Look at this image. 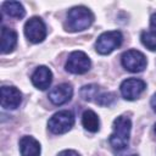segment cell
<instances>
[{
	"label": "cell",
	"instance_id": "10",
	"mask_svg": "<svg viewBox=\"0 0 156 156\" xmlns=\"http://www.w3.org/2000/svg\"><path fill=\"white\" fill-rule=\"evenodd\" d=\"M73 96V88L68 83L56 85L49 91V100L54 105H63L68 102Z\"/></svg>",
	"mask_w": 156,
	"mask_h": 156
},
{
	"label": "cell",
	"instance_id": "2",
	"mask_svg": "<svg viewBox=\"0 0 156 156\" xmlns=\"http://www.w3.org/2000/svg\"><path fill=\"white\" fill-rule=\"evenodd\" d=\"M94 22L93 12L85 6H76L67 13L66 28L69 32H82L91 26Z\"/></svg>",
	"mask_w": 156,
	"mask_h": 156
},
{
	"label": "cell",
	"instance_id": "23",
	"mask_svg": "<svg viewBox=\"0 0 156 156\" xmlns=\"http://www.w3.org/2000/svg\"><path fill=\"white\" fill-rule=\"evenodd\" d=\"M132 156H136V155H132Z\"/></svg>",
	"mask_w": 156,
	"mask_h": 156
},
{
	"label": "cell",
	"instance_id": "18",
	"mask_svg": "<svg viewBox=\"0 0 156 156\" xmlns=\"http://www.w3.org/2000/svg\"><path fill=\"white\" fill-rule=\"evenodd\" d=\"M115 101H116V95L113 93H102L96 98V104L100 106H111Z\"/></svg>",
	"mask_w": 156,
	"mask_h": 156
},
{
	"label": "cell",
	"instance_id": "12",
	"mask_svg": "<svg viewBox=\"0 0 156 156\" xmlns=\"http://www.w3.org/2000/svg\"><path fill=\"white\" fill-rule=\"evenodd\" d=\"M40 144L33 136H22L20 140L21 156H40Z\"/></svg>",
	"mask_w": 156,
	"mask_h": 156
},
{
	"label": "cell",
	"instance_id": "17",
	"mask_svg": "<svg viewBox=\"0 0 156 156\" xmlns=\"http://www.w3.org/2000/svg\"><path fill=\"white\" fill-rule=\"evenodd\" d=\"M98 93H99V87L95 84L84 85L80 89V96L83 98V100L87 101H91L94 98H98Z\"/></svg>",
	"mask_w": 156,
	"mask_h": 156
},
{
	"label": "cell",
	"instance_id": "9",
	"mask_svg": "<svg viewBox=\"0 0 156 156\" xmlns=\"http://www.w3.org/2000/svg\"><path fill=\"white\" fill-rule=\"evenodd\" d=\"M1 106L6 110H15L22 102V94L16 87H1Z\"/></svg>",
	"mask_w": 156,
	"mask_h": 156
},
{
	"label": "cell",
	"instance_id": "8",
	"mask_svg": "<svg viewBox=\"0 0 156 156\" xmlns=\"http://www.w3.org/2000/svg\"><path fill=\"white\" fill-rule=\"evenodd\" d=\"M145 89H146V83L138 78H128L123 80L119 87L122 96L129 101L138 99L144 93Z\"/></svg>",
	"mask_w": 156,
	"mask_h": 156
},
{
	"label": "cell",
	"instance_id": "15",
	"mask_svg": "<svg viewBox=\"0 0 156 156\" xmlns=\"http://www.w3.org/2000/svg\"><path fill=\"white\" fill-rule=\"evenodd\" d=\"M82 124L87 130L95 133L100 128V119L93 110H85L82 115Z\"/></svg>",
	"mask_w": 156,
	"mask_h": 156
},
{
	"label": "cell",
	"instance_id": "11",
	"mask_svg": "<svg viewBox=\"0 0 156 156\" xmlns=\"http://www.w3.org/2000/svg\"><path fill=\"white\" fill-rule=\"evenodd\" d=\"M33 85L40 90H45L50 87L52 80V73L46 66H39L32 74L30 78Z\"/></svg>",
	"mask_w": 156,
	"mask_h": 156
},
{
	"label": "cell",
	"instance_id": "13",
	"mask_svg": "<svg viewBox=\"0 0 156 156\" xmlns=\"http://www.w3.org/2000/svg\"><path fill=\"white\" fill-rule=\"evenodd\" d=\"M17 44V33L13 29L2 27L1 28V52L9 54L11 52Z\"/></svg>",
	"mask_w": 156,
	"mask_h": 156
},
{
	"label": "cell",
	"instance_id": "22",
	"mask_svg": "<svg viewBox=\"0 0 156 156\" xmlns=\"http://www.w3.org/2000/svg\"><path fill=\"white\" fill-rule=\"evenodd\" d=\"M155 133H156V124H155Z\"/></svg>",
	"mask_w": 156,
	"mask_h": 156
},
{
	"label": "cell",
	"instance_id": "3",
	"mask_svg": "<svg viewBox=\"0 0 156 156\" xmlns=\"http://www.w3.org/2000/svg\"><path fill=\"white\" fill-rule=\"evenodd\" d=\"M122 40H123V35L119 30L104 32L96 39V43H95L96 51L101 55H108L115 49L121 46Z\"/></svg>",
	"mask_w": 156,
	"mask_h": 156
},
{
	"label": "cell",
	"instance_id": "20",
	"mask_svg": "<svg viewBox=\"0 0 156 156\" xmlns=\"http://www.w3.org/2000/svg\"><path fill=\"white\" fill-rule=\"evenodd\" d=\"M150 27H151L152 32L156 33V13H154V15L150 17Z\"/></svg>",
	"mask_w": 156,
	"mask_h": 156
},
{
	"label": "cell",
	"instance_id": "4",
	"mask_svg": "<svg viewBox=\"0 0 156 156\" xmlns=\"http://www.w3.org/2000/svg\"><path fill=\"white\" fill-rule=\"evenodd\" d=\"M74 124V116L71 111L63 110L58 111L48 122L49 130L54 134H63L67 133Z\"/></svg>",
	"mask_w": 156,
	"mask_h": 156
},
{
	"label": "cell",
	"instance_id": "19",
	"mask_svg": "<svg viewBox=\"0 0 156 156\" xmlns=\"http://www.w3.org/2000/svg\"><path fill=\"white\" fill-rule=\"evenodd\" d=\"M57 156H80V155L74 150H63Z\"/></svg>",
	"mask_w": 156,
	"mask_h": 156
},
{
	"label": "cell",
	"instance_id": "1",
	"mask_svg": "<svg viewBox=\"0 0 156 156\" xmlns=\"http://www.w3.org/2000/svg\"><path fill=\"white\" fill-rule=\"evenodd\" d=\"M130 129H132V122L128 117L118 116L117 118H115L112 124V133L108 138V141L115 150L121 151L128 146Z\"/></svg>",
	"mask_w": 156,
	"mask_h": 156
},
{
	"label": "cell",
	"instance_id": "14",
	"mask_svg": "<svg viewBox=\"0 0 156 156\" xmlns=\"http://www.w3.org/2000/svg\"><path fill=\"white\" fill-rule=\"evenodd\" d=\"M1 9L4 13L13 18H23L26 15V10L23 5L18 1H5L2 2Z\"/></svg>",
	"mask_w": 156,
	"mask_h": 156
},
{
	"label": "cell",
	"instance_id": "5",
	"mask_svg": "<svg viewBox=\"0 0 156 156\" xmlns=\"http://www.w3.org/2000/svg\"><path fill=\"white\" fill-rule=\"evenodd\" d=\"M91 62L88 55L83 51H73L69 54L66 61V71L73 74H83L90 69Z\"/></svg>",
	"mask_w": 156,
	"mask_h": 156
},
{
	"label": "cell",
	"instance_id": "21",
	"mask_svg": "<svg viewBox=\"0 0 156 156\" xmlns=\"http://www.w3.org/2000/svg\"><path fill=\"white\" fill-rule=\"evenodd\" d=\"M150 104H151V107H152V110L156 112V93L152 95V98H151V101H150Z\"/></svg>",
	"mask_w": 156,
	"mask_h": 156
},
{
	"label": "cell",
	"instance_id": "7",
	"mask_svg": "<svg viewBox=\"0 0 156 156\" xmlns=\"http://www.w3.org/2000/svg\"><path fill=\"white\" fill-rule=\"evenodd\" d=\"M24 35L32 43H41L46 38V27L41 18L32 17L24 24Z\"/></svg>",
	"mask_w": 156,
	"mask_h": 156
},
{
	"label": "cell",
	"instance_id": "16",
	"mask_svg": "<svg viewBox=\"0 0 156 156\" xmlns=\"http://www.w3.org/2000/svg\"><path fill=\"white\" fill-rule=\"evenodd\" d=\"M140 40L146 49H149L151 51H156V33L155 32H152V30L141 32Z\"/></svg>",
	"mask_w": 156,
	"mask_h": 156
},
{
	"label": "cell",
	"instance_id": "6",
	"mask_svg": "<svg viewBox=\"0 0 156 156\" xmlns=\"http://www.w3.org/2000/svg\"><path fill=\"white\" fill-rule=\"evenodd\" d=\"M121 62L122 66L132 73H138L144 71L147 63L145 55L138 50H128L123 52L121 57Z\"/></svg>",
	"mask_w": 156,
	"mask_h": 156
}]
</instances>
